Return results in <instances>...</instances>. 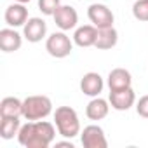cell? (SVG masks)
<instances>
[{"label": "cell", "instance_id": "8992f818", "mask_svg": "<svg viewBox=\"0 0 148 148\" xmlns=\"http://www.w3.org/2000/svg\"><path fill=\"white\" fill-rule=\"evenodd\" d=\"M80 141H82L84 148H106L108 146L105 131L99 125H94V124L84 127V131L80 134Z\"/></svg>", "mask_w": 148, "mask_h": 148}, {"label": "cell", "instance_id": "52a82bcc", "mask_svg": "<svg viewBox=\"0 0 148 148\" xmlns=\"http://www.w3.org/2000/svg\"><path fill=\"white\" fill-rule=\"evenodd\" d=\"M52 18H54L56 26L59 30H63V32H68L71 28H75L77 23H79V14L71 5H59Z\"/></svg>", "mask_w": 148, "mask_h": 148}, {"label": "cell", "instance_id": "5bb4252c", "mask_svg": "<svg viewBox=\"0 0 148 148\" xmlns=\"http://www.w3.org/2000/svg\"><path fill=\"white\" fill-rule=\"evenodd\" d=\"M96 38H98V28L94 25L79 26L73 33V42L79 47H91L96 44Z\"/></svg>", "mask_w": 148, "mask_h": 148}, {"label": "cell", "instance_id": "7402d4cb", "mask_svg": "<svg viewBox=\"0 0 148 148\" xmlns=\"http://www.w3.org/2000/svg\"><path fill=\"white\" fill-rule=\"evenodd\" d=\"M56 146L59 148V146H66V148H75L73 146V143L71 141H59V143H56Z\"/></svg>", "mask_w": 148, "mask_h": 148}, {"label": "cell", "instance_id": "e0dca14e", "mask_svg": "<svg viewBox=\"0 0 148 148\" xmlns=\"http://www.w3.org/2000/svg\"><path fill=\"white\" fill-rule=\"evenodd\" d=\"M0 117H23V101L18 98H4L0 103Z\"/></svg>", "mask_w": 148, "mask_h": 148}, {"label": "cell", "instance_id": "d6986e66", "mask_svg": "<svg viewBox=\"0 0 148 148\" xmlns=\"http://www.w3.org/2000/svg\"><path fill=\"white\" fill-rule=\"evenodd\" d=\"M132 16L138 21H148V0H136L132 5Z\"/></svg>", "mask_w": 148, "mask_h": 148}, {"label": "cell", "instance_id": "ffe728a7", "mask_svg": "<svg viewBox=\"0 0 148 148\" xmlns=\"http://www.w3.org/2000/svg\"><path fill=\"white\" fill-rule=\"evenodd\" d=\"M59 5H61L59 0H38V9L45 16H54V12L58 11Z\"/></svg>", "mask_w": 148, "mask_h": 148}, {"label": "cell", "instance_id": "6da1fadb", "mask_svg": "<svg viewBox=\"0 0 148 148\" xmlns=\"http://www.w3.org/2000/svg\"><path fill=\"white\" fill-rule=\"evenodd\" d=\"M54 125L47 120H28L18 132V141L25 148H47L54 141Z\"/></svg>", "mask_w": 148, "mask_h": 148}, {"label": "cell", "instance_id": "603a6c76", "mask_svg": "<svg viewBox=\"0 0 148 148\" xmlns=\"http://www.w3.org/2000/svg\"><path fill=\"white\" fill-rule=\"evenodd\" d=\"M16 2H19V4H28L30 0H16Z\"/></svg>", "mask_w": 148, "mask_h": 148}, {"label": "cell", "instance_id": "30bf717a", "mask_svg": "<svg viewBox=\"0 0 148 148\" xmlns=\"http://www.w3.org/2000/svg\"><path fill=\"white\" fill-rule=\"evenodd\" d=\"M103 87H105V82H103L101 75L96 73V71L86 73V75L82 77V80H80V91L86 96H91V98L99 96V92L103 91Z\"/></svg>", "mask_w": 148, "mask_h": 148}, {"label": "cell", "instance_id": "9c48e42d", "mask_svg": "<svg viewBox=\"0 0 148 148\" xmlns=\"http://www.w3.org/2000/svg\"><path fill=\"white\" fill-rule=\"evenodd\" d=\"M47 33V25L42 18H30L26 21V25L23 26V35L28 42L37 44L40 42Z\"/></svg>", "mask_w": 148, "mask_h": 148}, {"label": "cell", "instance_id": "9a60e30c", "mask_svg": "<svg viewBox=\"0 0 148 148\" xmlns=\"http://www.w3.org/2000/svg\"><path fill=\"white\" fill-rule=\"evenodd\" d=\"M110 112V101L96 96L94 99L89 101L87 108H86V115L89 120H103Z\"/></svg>", "mask_w": 148, "mask_h": 148}, {"label": "cell", "instance_id": "3957f363", "mask_svg": "<svg viewBox=\"0 0 148 148\" xmlns=\"http://www.w3.org/2000/svg\"><path fill=\"white\" fill-rule=\"evenodd\" d=\"M52 112V101L47 96H28L23 101V117L26 120H42Z\"/></svg>", "mask_w": 148, "mask_h": 148}, {"label": "cell", "instance_id": "ba28073f", "mask_svg": "<svg viewBox=\"0 0 148 148\" xmlns=\"http://www.w3.org/2000/svg\"><path fill=\"white\" fill-rule=\"evenodd\" d=\"M108 101H110L113 110L125 112L136 103V94H134L132 87H127V89H122V91H110Z\"/></svg>", "mask_w": 148, "mask_h": 148}, {"label": "cell", "instance_id": "44dd1931", "mask_svg": "<svg viewBox=\"0 0 148 148\" xmlns=\"http://www.w3.org/2000/svg\"><path fill=\"white\" fill-rule=\"evenodd\" d=\"M136 112L139 117L148 119V96H141L139 101L136 103Z\"/></svg>", "mask_w": 148, "mask_h": 148}, {"label": "cell", "instance_id": "5b68a950", "mask_svg": "<svg viewBox=\"0 0 148 148\" xmlns=\"http://www.w3.org/2000/svg\"><path fill=\"white\" fill-rule=\"evenodd\" d=\"M87 18H89V21H91L98 30H101V28H110V26H113V21H115L113 12H112L105 4H92V5H89V9H87Z\"/></svg>", "mask_w": 148, "mask_h": 148}, {"label": "cell", "instance_id": "277c9868", "mask_svg": "<svg viewBox=\"0 0 148 148\" xmlns=\"http://www.w3.org/2000/svg\"><path fill=\"white\" fill-rule=\"evenodd\" d=\"M73 49V42L70 40V37L61 30V32H54L51 37H47L45 40V51L58 59H63L66 56H70Z\"/></svg>", "mask_w": 148, "mask_h": 148}, {"label": "cell", "instance_id": "7a4b0ae2", "mask_svg": "<svg viewBox=\"0 0 148 148\" xmlns=\"http://www.w3.org/2000/svg\"><path fill=\"white\" fill-rule=\"evenodd\" d=\"M54 124L58 132L63 138H75L77 134H80V120L77 112L70 108V106H59L54 112Z\"/></svg>", "mask_w": 148, "mask_h": 148}, {"label": "cell", "instance_id": "4fadbf2b", "mask_svg": "<svg viewBox=\"0 0 148 148\" xmlns=\"http://www.w3.org/2000/svg\"><path fill=\"white\" fill-rule=\"evenodd\" d=\"M23 37L14 28H4L0 30V49L4 52H14L21 47Z\"/></svg>", "mask_w": 148, "mask_h": 148}, {"label": "cell", "instance_id": "2e32d148", "mask_svg": "<svg viewBox=\"0 0 148 148\" xmlns=\"http://www.w3.org/2000/svg\"><path fill=\"white\" fill-rule=\"evenodd\" d=\"M117 42H119V33L113 26L101 28V30H98V38H96L94 47L99 49V51H108V49L115 47Z\"/></svg>", "mask_w": 148, "mask_h": 148}, {"label": "cell", "instance_id": "8fae6325", "mask_svg": "<svg viewBox=\"0 0 148 148\" xmlns=\"http://www.w3.org/2000/svg\"><path fill=\"white\" fill-rule=\"evenodd\" d=\"M4 19L9 26L12 28H18V26H25L26 21H28V9L25 7V4H12L5 9V14H4Z\"/></svg>", "mask_w": 148, "mask_h": 148}, {"label": "cell", "instance_id": "ac0fdd59", "mask_svg": "<svg viewBox=\"0 0 148 148\" xmlns=\"http://www.w3.org/2000/svg\"><path fill=\"white\" fill-rule=\"evenodd\" d=\"M21 129L19 117H2L0 122V136L4 139H12Z\"/></svg>", "mask_w": 148, "mask_h": 148}, {"label": "cell", "instance_id": "7c38bea8", "mask_svg": "<svg viewBox=\"0 0 148 148\" xmlns=\"http://www.w3.org/2000/svg\"><path fill=\"white\" fill-rule=\"evenodd\" d=\"M132 77L125 68H115L108 73V87L110 91H122L131 87Z\"/></svg>", "mask_w": 148, "mask_h": 148}]
</instances>
